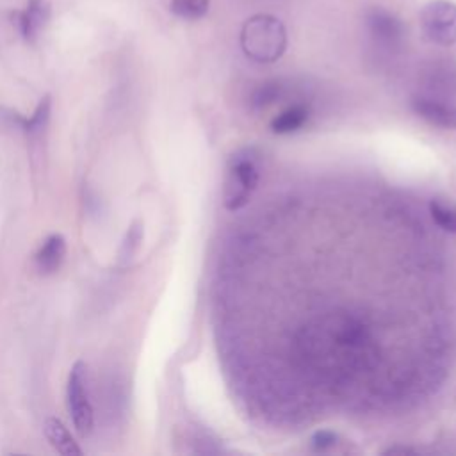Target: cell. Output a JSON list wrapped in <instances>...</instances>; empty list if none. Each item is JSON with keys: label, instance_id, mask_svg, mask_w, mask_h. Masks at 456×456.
Here are the masks:
<instances>
[{"label": "cell", "instance_id": "6da1fadb", "mask_svg": "<svg viewBox=\"0 0 456 456\" xmlns=\"http://www.w3.org/2000/svg\"><path fill=\"white\" fill-rule=\"evenodd\" d=\"M240 48L255 62L269 64L278 61L287 48L285 25L271 14H253L240 28Z\"/></svg>", "mask_w": 456, "mask_h": 456}, {"label": "cell", "instance_id": "7a4b0ae2", "mask_svg": "<svg viewBox=\"0 0 456 456\" xmlns=\"http://www.w3.org/2000/svg\"><path fill=\"white\" fill-rule=\"evenodd\" d=\"M258 183V167L248 151H237L228 160L223 187V205L228 210L242 208Z\"/></svg>", "mask_w": 456, "mask_h": 456}, {"label": "cell", "instance_id": "3957f363", "mask_svg": "<svg viewBox=\"0 0 456 456\" xmlns=\"http://www.w3.org/2000/svg\"><path fill=\"white\" fill-rule=\"evenodd\" d=\"M420 28L428 41L438 46L456 43V4L451 0H431L420 11Z\"/></svg>", "mask_w": 456, "mask_h": 456}, {"label": "cell", "instance_id": "277c9868", "mask_svg": "<svg viewBox=\"0 0 456 456\" xmlns=\"http://www.w3.org/2000/svg\"><path fill=\"white\" fill-rule=\"evenodd\" d=\"M66 399H68V410L77 433L82 436L89 435L93 429L94 415L89 403L87 367L84 362H75V365L69 370Z\"/></svg>", "mask_w": 456, "mask_h": 456}, {"label": "cell", "instance_id": "5b68a950", "mask_svg": "<svg viewBox=\"0 0 456 456\" xmlns=\"http://www.w3.org/2000/svg\"><path fill=\"white\" fill-rule=\"evenodd\" d=\"M365 27L369 36L387 48H395L404 39L403 21L383 7H372L365 12Z\"/></svg>", "mask_w": 456, "mask_h": 456}, {"label": "cell", "instance_id": "8992f818", "mask_svg": "<svg viewBox=\"0 0 456 456\" xmlns=\"http://www.w3.org/2000/svg\"><path fill=\"white\" fill-rule=\"evenodd\" d=\"M411 110L428 125L442 130H456V105L445 98L417 94L410 102Z\"/></svg>", "mask_w": 456, "mask_h": 456}, {"label": "cell", "instance_id": "52a82bcc", "mask_svg": "<svg viewBox=\"0 0 456 456\" xmlns=\"http://www.w3.org/2000/svg\"><path fill=\"white\" fill-rule=\"evenodd\" d=\"M52 14V5L48 0H28L21 11L16 12V25L20 36L27 43H34Z\"/></svg>", "mask_w": 456, "mask_h": 456}, {"label": "cell", "instance_id": "ba28073f", "mask_svg": "<svg viewBox=\"0 0 456 456\" xmlns=\"http://www.w3.org/2000/svg\"><path fill=\"white\" fill-rule=\"evenodd\" d=\"M66 255V242L62 235H50L36 253V267L41 274L55 273Z\"/></svg>", "mask_w": 456, "mask_h": 456}, {"label": "cell", "instance_id": "9c48e42d", "mask_svg": "<svg viewBox=\"0 0 456 456\" xmlns=\"http://www.w3.org/2000/svg\"><path fill=\"white\" fill-rule=\"evenodd\" d=\"M43 431L50 445L62 456H80L82 449L77 445V442L71 438L69 431L64 428V424L55 419L48 417L43 424Z\"/></svg>", "mask_w": 456, "mask_h": 456}, {"label": "cell", "instance_id": "30bf717a", "mask_svg": "<svg viewBox=\"0 0 456 456\" xmlns=\"http://www.w3.org/2000/svg\"><path fill=\"white\" fill-rule=\"evenodd\" d=\"M310 118V110L306 105L303 103H292L287 109H283L280 114H276L271 119V132L278 134V135H285V134H292L297 132L299 128H303L306 125Z\"/></svg>", "mask_w": 456, "mask_h": 456}, {"label": "cell", "instance_id": "8fae6325", "mask_svg": "<svg viewBox=\"0 0 456 456\" xmlns=\"http://www.w3.org/2000/svg\"><path fill=\"white\" fill-rule=\"evenodd\" d=\"M210 9V0H169V11L182 20H201Z\"/></svg>", "mask_w": 456, "mask_h": 456}, {"label": "cell", "instance_id": "7c38bea8", "mask_svg": "<svg viewBox=\"0 0 456 456\" xmlns=\"http://www.w3.org/2000/svg\"><path fill=\"white\" fill-rule=\"evenodd\" d=\"M429 214L444 232L456 233V205L445 203L442 200H431Z\"/></svg>", "mask_w": 456, "mask_h": 456}, {"label": "cell", "instance_id": "4fadbf2b", "mask_svg": "<svg viewBox=\"0 0 456 456\" xmlns=\"http://www.w3.org/2000/svg\"><path fill=\"white\" fill-rule=\"evenodd\" d=\"M281 94V84L276 82V80H269V82H264L260 84L253 94H251V103L253 107L256 109H265L267 105L274 103Z\"/></svg>", "mask_w": 456, "mask_h": 456}, {"label": "cell", "instance_id": "5bb4252c", "mask_svg": "<svg viewBox=\"0 0 456 456\" xmlns=\"http://www.w3.org/2000/svg\"><path fill=\"white\" fill-rule=\"evenodd\" d=\"M48 116H50V98L45 96V98L39 102V105L36 107L34 114H32L30 118H25V126H23V130H25L27 134H37V132H41V130L45 128L46 121H48Z\"/></svg>", "mask_w": 456, "mask_h": 456}, {"label": "cell", "instance_id": "9a60e30c", "mask_svg": "<svg viewBox=\"0 0 456 456\" xmlns=\"http://www.w3.org/2000/svg\"><path fill=\"white\" fill-rule=\"evenodd\" d=\"M337 440L338 436L330 431V429H321V431H315L310 438V445L314 451H328L331 447L337 445Z\"/></svg>", "mask_w": 456, "mask_h": 456}]
</instances>
